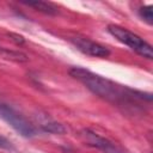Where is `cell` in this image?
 I'll list each match as a JSON object with an SVG mask.
<instances>
[{"label":"cell","instance_id":"3957f363","mask_svg":"<svg viewBox=\"0 0 153 153\" xmlns=\"http://www.w3.org/2000/svg\"><path fill=\"white\" fill-rule=\"evenodd\" d=\"M0 117L24 137H32L36 135L33 126L12 106L0 103Z\"/></svg>","mask_w":153,"mask_h":153},{"label":"cell","instance_id":"52a82bcc","mask_svg":"<svg viewBox=\"0 0 153 153\" xmlns=\"http://www.w3.org/2000/svg\"><path fill=\"white\" fill-rule=\"evenodd\" d=\"M42 129L44 131H48V133H51V134H63L66 133V128L57 123V122H54V121H48V122H44L42 124Z\"/></svg>","mask_w":153,"mask_h":153},{"label":"cell","instance_id":"5b68a950","mask_svg":"<svg viewBox=\"0 0 153 153\" xmlns=\"http://www.w3.org/2000/svg\"><path fill=\"white\" fill-rule=\"evenodd\" d=\"M84 136H85V139L87 140V142H88L90 145L100 148V149L104 151L105 153H121V152L117 149V147H116L112 142H110L109 140H106V139H104V137L97 135L96 133H92V131H90V130H86V131L84 133Z\"/></svg>","mask_w":153,"mask_h":153},{"label":"cell","instance_id":"ba28073f","mask_svg":"<svg viewBox=\"0 0 153 153\" xmlns=\"http://www.w3.org/2000/svg\"><path fill=\"white\" fill-rule=\"evenodd\" d=\"M139 14L148 24H152L153 23V7H152V5H147V6L141 7L139 10Z\"/></svg>","mask_w":153,"mask_h":153},{"label":"cell","instance_id":"8992f818","mask_svg":"<svg viewBox=\"0 0 153 153\" xmlns=\"http://www.w3.org/2000/svg\"><path fill=\"white\" fill-rule=\"evenodd\" d=\"M25 5L33 7L35 10L43 12L45 14H56L57 13V8L50 4V2H45V1H23Z\"/></svg>","mask_w":153,"mask_h":153},{"label":"cell","instance_id":"7a4b0ae2","mask_svg":"<svg viewBox=\"0 0 153 153\" xmlns=\"http://www.w3.org/2000/svg\"><path fill=\"white\" fill-rule=\"evenodd\" d=\"M108 31L121 43L128 45L131 50H134L135 53H137L139 55L146 57V59H152L153 57V50H152V45L149 43H147L143 38H141L140 36H137L136 33L129 31L126 27H122L120 25H115L111 24L108 26Z\"/></svg>","mask_w":153,"mask_h":153},{"label":"cell","instance_id":"9c48e42d","mask_svg":"<svg viewBox=\"0 0 153 153\" xmlns=\"http://www.w3.org/2000/svg\"><path fill=\"white\" fill-rule=\"evenodd\" d=\"M0 148L7 149V151H14V147L12 146V143L4 136H0Z\"/></svg>","mask_w":153,"mask_h":153},{"label":"cell","instance_id":"277c9868","mask_svg":"<svg viewBox=\"0 0 153 153\" xmlns=\"http://www.w3.org/2000/svg\"><path fill=\"white\" fill-rule=\"evenodd\" d=\"M71 41L80 51H82L86 55L94 56V57H106L110 55V50L106 47H104L97 42H93L88 38L72 37Z\"/></svg>","mask_w":153,"mask_h":153},{"label":"cell","instance_id":"6da1fadb","mask_svg":"<svg viewBox=\"0 0 153 153\" xmlns=\"http://www.w3.org/2000/svg\"><path fill=\"white\" fill-rule=\"evenodd\" d=\"M69 74L76 80L81 81L88 90H91L94 94L118 105H130L133 100L136 99H146L151 100L152 97L149 93H142L128 87H122L98 74H94L87 69L80 67H73L69 71Z\"/></svg>","mask_w":153,"mask_h":153}]
</instances>
